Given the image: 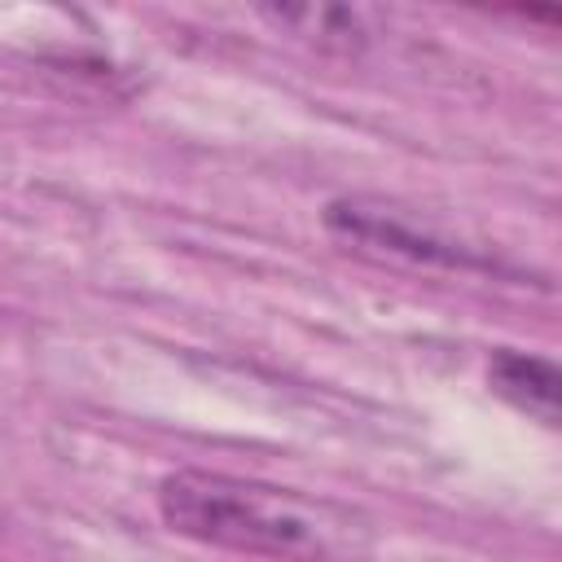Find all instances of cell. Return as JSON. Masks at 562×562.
<instances>
[{"mask_svg": "<svg viewBox=\"0 0 562 562\" xmlns=\"http://www.w3.org/2000/svg\"><path fill=\"white\" fill-rule=\"evenodd\" d=\"M154 501L176 536L272 562H338L364 544V527H356L351 514L290 487L215 470H176L158 483Z\"/></svg>", "mask_w": 562, "mask_h": 562, "instance_id": "cell-1", "label": "cell"}, {"mask_svg": "<svg viewBox=\"0 0 562 562\" xmlns=\"http://www.w3.org/2000/svg\"><path fill=\"white\" fill-rule=\"evenodd\" d=\"M321 224L329 237L373 259H391L426 272H505L496 255H483L479 246L452 237L422 211L400 206L391 198H373V193L329 198L321 211Z\"/></svg>", "mask_w": 562, "mask_h": 562, "instance_id": "cell-2", "label": "cell"}, {"mask_svg": "<svg viewBox=\"0 0 562 562\" xmlns=\"http://www.w3.org/2000/svg\"><path fill=\"white\" fill-rule=\"evenodd\" d=\"M487 386L514 404L518 413L536 417L540 426H558V391H562V373L549 356H531V351H514L501 347L487 360Z\"/></svg>", "mask_w": 562, "mask_h": 562, "instance_id": "cell-3", "label": "cell"}, {"mask_svg": "<svg viewBox=\"0 0 562 562\" xmlns=\"http://www.w3.org/2000/svg\"><path fill=\"white\" fill-rule=\"evenodd\" d=\"M277 31H290L294 40L321 48V53H360L369 44V22L364 9L351 4H263L259 9Z\"/></svg>", "mask_w": 562, "mask_h": 562, "instance_id": "cell-4", "label": "cell"}]
</instances>
